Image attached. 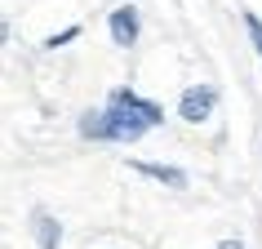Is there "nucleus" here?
I'll list each match as a JSON object with an SVG mask.
<instances>
[{
    "label": "nucleus",
    "mask_w": 262,
    "mask_h": 249,
    "mask_svg": "<svg viewBox=\"0 0 262 249\" xmlns=\"http://www.w3.org/2000/svg\"><path fill=\"white\" fill-rule=\"evenodd\" d=\"M165 120V107L151 102V98H142L138 89H129V85H116L107 94V102L98 111H84L80 125H76V134L84 142H138L147 129Z\"/></svg>",
    "instance_id": "nucleus-1"
},
{
    "label": "nucleus",
    "mask_w": 262,
    "mask_h": 249,
    "mask_svg": "<svg viewBox=\"0 0 262 249\" xmlns=\"http://www.w3.org/2000/svg\"><path fill=\"white\" fill-rule=\"evenodd\" d=\"M213 107H218V85H191V89L178 98V116L187 125H205L209 116H213Z\"/></svg>",
    "instance_id": "nucleus-2"
},
{
    "label": "nucleus",
    "mask_w": 262,
    "mask_h": 249,
    "mask_svg": "<svg viewBox=\"0 0 262 249\" xmlns=\"http://www.w3.org/2000/svg\"><path fill=\"white\" fill-rule=\"evenodd\" d=\"M107 31H111V45H116V49H134V45H138V31H142L138 9H134V5H120V9H111Z\"/></svg>",
    "instance_id": "nucleus-3"
},
{
    "label": "nucleus",
    "mask_w": 262,
    "mask_h": 249,
    "mask_svg": "<svg viewBox=\"0 0 262 249\" xmlns=\"http://www.w3.org/2000/svg\"><path fill=\"white\" fill-rule=\"evenodd\" d=\"M129 169L134 174H142V178H156V182H165V187H173V192H187L191 187V174L178 165H160V160H142V156H134L129 160Z\"/></svg>",
    "instance_id": "nucleus-4"
},
{
    "label": "nucleus",
    "mask_w": 262,
    "mask_h": 249,
    "mask_svg": "<svg viewBox=\"0 0 262 249\" xmlns=\"http://www.w3.org/2000/svg\"><path fill=\"white\" fill-rule=\"evenodd\" d=\"M31 232H36V249H62V222L49 209H31Z\"/></svg>",
    "instance_id": "nucleus-5"
},
{
    "label": "nucleus",
    "mask_w": 262,
    "mask_h": 249,
    "mask_svg": "<svg viewBox=\"0 0 262 249\" xmlns=\"http://www.w3.org/2000/svg\"><path fill=\"white\" fill-rule=\"evenodd\" d=\"M76 36H80V23H71V27L54 31V36H45V49H62V45H71Z\"/></svg>",
    "instance_id": "nucleus-6"
},
{
    "label": "nucleus",
    "mask_w": 262,
    "mask_h": 249,
    "mask_svg": "<svg viewBox=\"0 0 262 249\" xmlns=\"http://www.w3.org/2000/svg\"><path fill=\"white\" fill-rule=\"evenodd\" d=\"M240 23L249 27V40H253V49H258V58H262V18L245 9V14H240Z\"/></svg>",
    "instance_id": "nucleus-7"
},
{
    "label": "nucleus",
    "mask_w": 262,
    "mask_h": 249,
    "mask_svg": "<svg viewBox=\"0 0 262 249\" xmlns=\"http://www.w3.org/2000/svg\"><path fill=\"white\" fill-rule=\"evenodd\" d=\"M213 249H249V245H245V240H240V236H227V240H218V245H213Z\"/></svg>",
    "instance_id": "nucleus-8"
}]
</instances>
